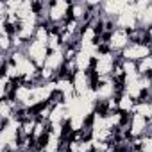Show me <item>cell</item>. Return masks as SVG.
<instances>
[{"label": "cell", "instance_id": "cell-1", "mask_svg": "<svg viewBox=\"0 0 152 152\" xmlns=\"http://www.w3.org/2000/svg\"><path fill=\"white\" fill-rule=\"evenodd\" d=\"M70 6H72V2H66V0H54V2H50V6H48V23L54 25L52 31L61 32L64 23L70 20Z\"/></svg>", "mask_w": 152, "mask_h": 152}, {"label": "cell", "instance_id": "cell-9", "mask_svg": "<svg viewBox=\"0 0 152 152\" xmlns=\"http://www.w3.org/2000/svg\"><path fill=\"white\" fill-rule=\"evenodd\" d=\"M127 134L131 140H140L148 134V120L140 116V115H129V124H127Z\"/></svg>", "mask_w": 152, "mask_h": 152}, {"label": "cell", "instance_id": "cell-5", "mask_svg": "<svg viewBox=\"0 0 152 152\" xmlns=\"http://www.w3.org/2000/svg\"><path fill=\"white\" fill-rule=\"evenodd\" d=\"M72 83H73V88H75V93L79 97L86 95L90 90L95 88V83H97V75L93 72L90 73H84V72H75L73 77H72Z\"/></svg>", "mask_w": 152, "mask_h": 152}, {"label": "cell", "instance_id": "cell-14", "mask_svg": "<svg viewBox=\"0 0 152 152\" xmlns=\"http://www.w3.org/2000/svg\"><path fill=\"white\" fill-rule=\"evenodd\" d=\"M116 100H118V111H120V113H124V115H132V113H134L136 100H134L132 97H129L125 91H122V93L116 97Z\"/></svg>", "mask_w": 152, "mask_h": 152}, {"label": "cell", "instance_id": "cell-13", "mask_svg": "<svg viewBox=\"0 0 152 152\" xmlns=\"http://www.w3.org/2000/svg\"><path fill=\"white\" fill-rule=\"evenodd\" d=\"M93 63H95V57L84 50L79 48L77 56H75V66H77V72H84V73H90L93 72Z\"/></svg>", "mask_w": 152, "mask_h": 152}, {"label": "cell", "instance_id": "cell-17", "mask_svg": "<svg viewBox=\"0 0 152 152\" xmlns=\"http://www.w3.org/2000/svg\"><path fill=\"white\" fill-rule=\"evenodd\" d=\"M134 113L140 115V116H143V118H147V120H152V109H150V104H148L147 100H140V102H136ZM134 113H132V115H134Z\"/></svg>", "mask_w": 152, "mask_h": 152}, {"label": "cell", "instance_id": "cell-12", "mask_svg": "<svg viewBox=\"0 0 152 152\" xmlns=\"http://www.w3.org/2000/svg\"><path fill=\"white\" fill-rule=\"evenodd\" d=\"M64 63H66V59H64V50L50 52L48 57H47V61H45V66H43V68H48V70H52V72H56V73L59 75L61 70H63V66H64Z\"/></svg>", "mask_w": 152, "mask_h": 152}, {"label": "cell", "instance_id": "cell-10", "mask_svg": "<svg viewBox=\"0 0 152 152\" xmlns=\"http://www.w3.org/2000/svg\"><path fill=\"white\" fill-rule=\"evenodd\" d=\"M131 2H127V0H106V2H102V16L104 18H118L127 7H129Z\"/></svg>", "mask_w": 152, "mask_h": 152}, {"label": "cell", "instance_id": "cell-8", "mask_svg": "<svg viewBox=\"0 0 152 152\" xmlns=\"http://www.w3.org/2000/svg\"><path fill=\"white\" fill-rule=\"evenodd\" d=\"M115 25L118 29H124V31H129V32L140 27V16H138V13L134 9V2H131L129 7L118 18H115Z\"/></svg>", "mask_w": 152, "mask_h": 152}, {"label": "cell", "instance_id": "cell-16", "mask_svg": "<svg viewBox=\"0 0 152 152\" xmlns=\"http://www.w3.org/2000/svg\"><path fill=\"white\" fill-rule=\"evenodd\" d=\"M47 47L50 52H57V50H64L63 47V41H61V34L57 31H50V36H48V41H47Z\"/></svg>", "mask_w": 152, "mask_h": 152}, {"label": "cell", "instance_id": "cell-6", "mask_svg": "<svg viewBox=\"0 0 152 152\" xmlns=\"http://www.w3.org/2000/svg\"><path fill=\"white\" fill-rule=\"evenodd\" d=\"M25 54L29 56V59H31L32 63H36L38 68H43V66H45V61H47V57H48V54H50V50H48L47 45H43V43L32 39V41H29V43L25 45Z\"/></svg>", "mask_w": 152, "mask_h": 152}, {"label": "cell", "instance_id": "cell-7", "mask_svg": "<svg viewBox=\"0 0 152 152\" xmlns=\"http://www.w3.org/2000/svg\"><path fill=\"white\" fill-rule=\"evenodd\" d=\"M150 54H152V45H150V43H131V45L120 54V59H127V61L140 63L141 59L148 57Z\"/></svg>", "mask_w": 152, "mask_h": 152}, {"label": "cell", "instance_id": "cell-3", "mask_svg": "<svg viewBox=\"0 0 152 152\" xmlns=\"http://www.w3.org/2000/svg\"><path fill=\"white\" fill-rule=\"evenodd\" d=\"M95 95L99 102H106L111 99H116L122 93V84H118L113 77H97L95 83Z\"/></svg>", "mask_w": 152, "mask_h": 152}, {"label": "cell", "instance_id": "cell-11", "mask_svg": "<svg viewBox=\"0 0 152 152\" xmlns=\"http://www.w3.org/2000/svg\"><path fill=\"white\" fill-rule=\"evenodd\" d=\"M22 107H29L31 100H32V86L29 84H23V83H16L15 86V91L11 95Z\"/></svg>", "mask_w": 152, "mask_h": 152}, {"label": "cell", "instance_id": "cell-2", "mask_svg": "<svg viewBox=\"0 0 152 152\" xmlns=\"http://www.w3.org/2000/svg\"><path fill=\"white\" fill-rule=\"evenodd\" d=\"M120 56L111 52V50H102L93 63V73L97 77H111V73L115 70V66L118 64Z\"/></svg>", "mask_w": 152, "mask_h": 152}, {"label": "cell", "instance_id": "cell-21", "mask_svg": "<svg viewBox=\"0 0 152 152\" xmlns=\"http://www.w3.org/2000/svg\"><path fill=\"white\" fill-rule=\"evenodd\" d=\"M150 88H152V75H150Z\"/></svg>", "mask_w": 152, "mask_h": 152}, {"label": "cell", "instance_id": "cell-15", "mask_svg": "<svg viewBox=\"0 0 152 152\" xmlns=\"http://www.w3.org/2000/svg\"><path fill=\"white\" fill-rule=\"evenodd\" d=\"M15 86L16 83L11 81L9 77H6V75H2V79H0V100L2 99H9L15 91Z\"/></svg>", "mask_w": 152, "mask_h": 152}, {"label": "cell", "instance_id": "cell-18", "mask_svg": "<svg viewBox=\"0 0 152 152\" xmlns=\"http://www.w3.org/2000/svg\"><path fill=\"white\" fill-rule=\"evenodd\" d=\"M48 36H50V29H48V25H38L36 34H34V41H39V43L47 45Z\"/></svg>", "mask_w": 152, "mask_h": 152}, {"label": "cell", "instance_id": "cell-20", "mask_svg": "<svg viewBox=\"0 0 152 152\" xmlns=\"http://www.w3.org/2000/svg\"><path fill=\"white\" fill-rule=\"evenodd\" d=\"M148 104H150V109H152V99H150V100H148Z\"/></svg>", "mask_w": 152, "mask_h": 152}, {"label": "cell", "instance_id": "cell-4", "mask_svg": "<svg viewBox=\"0 0 152 152\" xmlns=\"http://www.w3.org/2000/svg\"><path fill=\"white\" fill-rule=\"evenodd\" d=\"M131 45V34H129V31H124V29H115V31H111L109 34H107V50H111V52H115V54H122L127 47Z\"/></svg>", "mask_w": 152, "mask_h": 152}, {"label": "cell", "instance_id": "cell-19", "mask_svg": "<svg viewBox=\"0 0 152 152\" xmlns=\"http://www.w3.org/2000/svg\"><path fill=\"white\" fill-rule=\"evenodd\" d=\"M140 152H152V134L140 138Z\"/></svg>", "mask_w": 152, "mask_h": 152}]
</instances>
